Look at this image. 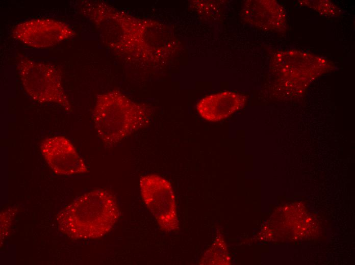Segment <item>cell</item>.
Masks as SVG:
<instances>
[{
    "mask_svg": "<svg viewBox=\"0 0 355 265\" xmlns=\"http://www.w3.org/2000/svg\"><path fill=\"white\" fill-rule=\"evenodd\" d=\"M116 200L101 189L94 190L68 204L57 215L60 231L74 239L102 237L113 227L119 217Z\"/></svg>",
    "mask_w": 355,
    "mask_h": 265,
    "instance_id": "6da1fadb",
    "label": "cell"
},
{
    "mask_svg": "<svg viewBox=\"0 0 355 265\" xmlns=\"http://www.w3.org/2000/svg\"><path fill=\"white\" fill-rule=\"evenodd\" d=\"M93 118L98 136L109 146L145 126L149 120L144 108L116 91L98 96Z\"/></svg>",
    "mask_w": 355,
    "mask_h": 265,
    "instance_id": "7a4b0ae2",
    "label": "cell"
},
{
    "mask_svg": "<svg viewBox=\"0 0 355 265\" xmlns=\"http://www.w3.org/2000/svg\"><path fill=\"white\" fill-rule=\"evenodd\" d=\"M17 70L23 89L33 100L55 103L70 111L71 106L57 67L48 62L24 57L18 62Z\"/></svg>",
    "mask_w": 355,
    "mask_h": 265,
    "instance_id": "3957f363",
    "label": "cell"
},
{
    "mask_svg": "<svg viewBox=\"0 0 355 265\" xmlns=\"http://www.w3.org/2000/svg\"><path fill=\"white\" fill-rule=\"evenodd\" d=\"M142 199L160 227L169 231L178 227L175 199L170 183L156 174L142 176L139 181Z\"/></svg>",
    "mask_w": 355,
    "mask_h": 265,
    "instance_id": "277c9868",
    "label": "cell"
},
{
    "mask_svg": "<svg viewBox=\"0 0 355 265\" xmlns=\"http://www.w3.org/2000/svg\"><path fill=\"white\" fill-rule=\"evenodd\" d=\"M74 32L68 23L49 18L23 21L11 31V36L26 45L35 48L53 47L72 38Z\"/></svg>",
    "mask_w": 355,
    "mask_h": 265,
    "instance_id": "5b68a950",
    "label": "cell"
},
{
    "mask_svg": "<svg viewBox=\"0 0 355 265\" xmlns=\"http://www.w3.org/2000/svg\"><path fill=\"white\" fill-rule=\"evenodd\" d=\"M40 149L46 163L57 174L71 175L86 173L88 169L71 142L62 136L44 139Z\"/></svg>",
    "mask_w": 355,
    "mask_h": 265,
    "instance_id": "8992f818",
    "label": "cell"
},
{
    "mask_svg": "<svg viewBox=\"0 0 355 265\" xmlns=\"http://www.w3.org/2000/svg\"><path fill=\"white\" fill-rule=\"evenodd\" d=\"M244 103L243 97L225 91L206 96L197 104L198 114L205 120L217 122L226 118L239 110Z\"/></svg>",
    "mask_w": 355,
    "mask_h": 265,
    "instance_id": "52a82bcc",
    "label": "cell"
}]
</instances>
